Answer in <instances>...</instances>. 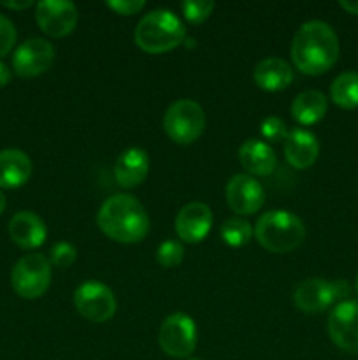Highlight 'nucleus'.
Here are the masks:
<instances>
[{"label": "nucleus", "mask_w": 358, "mask_h": 360, "mask_svg": "<svg viewBox=\"0 0 358 360\" xmlns=\"http://www.w3.org/2000/svg\"><path fill=\"white\" fill-rule=\"evenodd\" d=\"M291 60L300 72L319 76L332 69L339 56V39L329 23L319 20L302 25L291 41Z\"/></svg>", "instance_id": "1"}, {"label": "nucleus", "mask_w": 358, "mask_h": 360, "mask_svg": "<svg viewBox=\"0 0 358 360\" xmlns=\"http://www.w3.org/2000/svg\"><path fill=\"white\" fill-rule=\"evenodd\" d=\"M97 225L109 239L123 245L142 241L150 232V217L142 204L128 193H114L104 200Z\"/></svg>", "instance_id": "2"}, {"label": "nucleus", "mask_w": 358, "mask_h": 360, "mask_svg": "<svg viewBox=\"0 0 358 360\" xmlns=\"http://www.w3.org/2000/svg\"><path fill=\"white\" fill-rule=\"evenodd\" d=\"M256 241L270 253H288L298 248L305 238V225L297 214L286 210L263 213L253 229Z\"/></svg>", "instance_id": "3"}, {"label": "nucleus", "mask_w": 358, "mask_h": 360, "mask_svg": "<svg viewBox=\"0 0 358 360\" xmlns=\"http://www.w3.org/2000/svg\"><path fill=\"white\" fill-rule=\"evenodd\" d=\"M186 28L172 11L154 9L137 23L135 44L146 53H165L183 44Z\"/></svg>", "instance_id": "4"}, {"label": "nucleus", "mask_w": 358, "mask_h": 360, "mask_svg": "<svg viewBox=\"0 0 358 360\" xmlns=\"http://www.w3.org/2000/svg\"><path fill=\"white\" fill-rule=\"evenodd\" d=\"M206 129V112L199 102L181 98L168 105L164 116V130L174 143L192 144Z\"/></svg>", "instance_id": "5"}, {"label": "nucleus", "mask_w": 358, "mask_h": 360, "mask_svg": "<svg viewBox=\"0 0 358 360\" xmlns=\"http://www.w3.org/2000/svg\"><path fill=\"white\" fill-rule=\"evenodd\" d=\"M51 283V262L41 253L21 257L11 271V285L23 299H39Z\"/></svg>", "instance_id": "6"}, {"label": "nucleus", "mask_w": 358, "mask_h": 360, "mask_svg": "<svg viewBox=\"0 0 358 360\" xmlns=\"http://www.w3.org/2000/svg\"><path fill=\"white\" fill-rule=\"evenodd\" d=\"M160 348L174 359H185L197 347V326L186 313H172L161 322L158 334Z\"/></svg>", "instance_id": "7"}, {"label": "nucleus", "mask_w": 358, "mask_h": 360, "mask_svg": "<svg viewBox=\"0 0 358 360\" xmlns=\"http://www.w3.org/2000/svg\"><path fill=\"white\" fill-rule=\"evenodd\" d=\"M77 313L93 323H104L116 313V297L107 285L88 280L74 292Z\"/></svg>", "instance_id": "8"}, {"label": "nucleus", "mask_w": 358, "mask_h": 360, "mask_svg": "<svg viewBox=\"0 0 358 360\" xmlns=\"http://www.w3.org/2000/svg\"><path fill=\"white\" fill-rule=\"evenodd\" d=\"M35 20L49 37H65L76 28L79 13L69 0H42L35 6Z\"/></svg>", "instance_id": "9"}, {"label": "nucleus", "mask_w": 358, "mask_h": 360, "mask_svg": "<svg viewBox=\"0 0 358 360\" xmlns=\"http://www.w3.org/2000/svg\"><path fill=\"white\" fill-rule=\"evenodd\" d=\"M55 62V48L41 37L27 39L18 46L13 56V69L20 77H35L51 69Z\"/></svg>", "instance_id": "10"}, {"label": "nucleus", "mask_w": 358, "mask_h": 360, "mask_svg": "<svg viewBox=\"0 0 358 360\" xmlns=\"http://www.w3.org/2000/svg\"><path fill=\"white\" fill-rule=\"evenodd\" d=\"M329 336L343 352L358 354V301H343L330 311Z\"/></svg>", "instance_id": "11"}, {"label": "nucleus", "mask_w": 358, "mask_h": 360, "mask_svg": "<svg viewBox=\"0 0 358 360\" xmlns=\"http://www.w3.org/2000/svg\"><path fill=\"white\" fill-rule=\"evenodd\" d=\"M265 200L262 185L249 174H235L227 183V202L235 213L255 214Z\"/></svg>", "instance_id": "12"}, {"label": "nucleus", "mask_w": 358, "mask_h": 360, "mask_svg": "<svg viewBox=\"0 0 358 360\" xmlns=\"http://www.w3.org/2000/svg\"><path fill=\"white\" fill-rule=\"evenodd\" d=\"M175 234L185 243H200L213 227V211L204 202H190L175 217Z\"/></svg>", "instance_id": "13"}, {"label": "nucleus", "mask_w": 358, "mask_h": 360, "mask_svg": "<svg viewBox=\"0 0 358 360\" xmlns=\"http://www.w3.org/2000/svg\"><path fill=\"white\" fill-rule=\"evenodd\" d=\"M150 174V155L142 148H128L114 164V179L123 188H135Z\"/></svg>", "instance_id": "14"}, {"label": "nucleus", "mask_w": 358, "mask_h": 360, "mask_svg": "<svg viewBox=\"0 0 358 360\" xmlns=\"http://www.w3.org/2000/svg\"><path fill=\"white\" fill-rule=\"evenodd\" d=\"M319 143L309 130L293 129L284 139V157L295 169H307L318 160Z\"/></svg>", "instance_id": "15"}, {"label": "nucleus", "mask_w": 358, "mask_h": 360, "mask_svg": "<svg viewBox=\"0 0 358 360\" xmlns=\"http://www.w3.org/2000/svg\"><path fill=\"white\" fill-rule=\"evenodd\" d=\"M9 236L20 248L34 250L46 241L48 229L39 214L20 211L9 221Z\"/></svg>", "instance_id": "16"}, {"label": "nucleus", "mask_w": 358, "mask_h": 360, "mask_svg": "<svg viewBox=\"0 0 358 360\" xmlns=\"http://www.w3.org/2000/svg\"><path fill=\"white\" fill-rule=\"evenodd\" d=\"M293 302L302 313H321L329 306H332L333 294L332 283L321 278H311L302 283L293 292Z\"/></svg>", "instance_id": "17"}, {"label": "nucleus", "mask_w": 358, "mask_h": 360, "mask_svg": "<svg viewBox=\"0 0 358 360\" xmlns=\"http://www.w3.org/2000/svg\"><path fill=\"white\" fill-rule=\"evenodd\" d=\"M241 165L253 176H269L276 169L277 158L272 148L260 139H248L239 148Z\"/></svg>", "instance_id": "18"}, {"label": "nucleus", "mask_w": 358, "mask_h": 360, "mask_svg": "<svg viewBox=\"0 0 358 360\" xmlns=\"http://www.w3.org/2000/svg\"><path fill=\"white\" fill-rule=\"evenodd\" d=\"M32 160L21 150L0 151V188H20L30 179Z\"/></svg>", "instance_id": "19"}, {"label": "nucleus", "mask_w": 358, "mask_h": 360, "mask_svg": "<svg viewBox=\"0 0 358 360\" xmlns=\"http://www.w3.org/2000/svg\"><path fill=\"white\" fill-rule=\"evenodd\" d=\"M253 77L262 90L279 91L290 86L291 81H293V70L288 62L277 58V56H270V58L262 60L255 67Z\"/></svg>", "instance_id": "20"}, {"label": "nucleus", "mask_w": 358, "mask_h": 360, "mask_svg": "<svg viewBox=\"0 0 358 360\" xmlns=\"http://www.w3.org/2000/svg\"><path fill=\"white\" fill-rule=\"evenodd\" d=\"M329 102L326 97L318 90H305L298 94L291 102V116L300 125H312L318 123L326 115Z\"/></svg>", "instance_id": "21"}, {"label": "nucleus", "mask_w": 358, "mask_h": 360, "mask_svg": "<svg viewBox=\"0 0 358 360\" xmlns=\"http://www.w3.org/2000/svg\"><path fill=\"white\" fill-rule=\"evenodd\" d=\"M330 98L343 109L358 108V72H343L330 84Z\"/></svg>", "instance_id": "22"}, {"label": "nucleus", "mask_w": 358, "mask_h": 360, "mask_svg": "<svg viewBox=\"0 0 358 360\" xmlns=\"http://www.w3.org/2000/svg\"><path fill=\"white\" fill-rule=\"evenodd\" d=\"M221 239L227 243L228 246L234 248H241V246L248 245L249 239L253 236V229L249 221L242 220V218H230L221 225Z\"/></svg>", "instance_id": "23"}, {"label": "nucleus", "mask_w": 358, "mask_h": 360, "mask_svg": "<svg viewBox=\"0 0 358 360\" xmlns=\"http://www.w3.org/2000/svg\"><path fill=\"white\" fill-rule=\"evenodd\" d=\"M185 257V248L179 241L168 239L164 241L157 250V260L161 267H175L183 262Z\"/></svg>", "instance_id": "24"}, {"label": "nucleus", "mask_w": 358, "mask_h": 360, "mask_svg": "<svg viewBox=\"0 0 358 360\" xmlns=\"http://www.w3.org/2000/svg\"><path fill=\"white\" fill-rule=\"evenodd\" d=\"M214 9V2L211 0H185L181 4V11L190 23H202L211 16Z\"/></svg>", "instance_id": "25"}, {"label": "nucleus", "mask_w": 358, "mask_h": 360, "mask_svg": "<svg viewBox=\"0 0 358 360\" xmlns=\"http://www.w3.org/2000/svg\"><path fill=\"white\" fill-rule=\"evenodd\" d=\"M288 127L284 120L279 116H267L262 123H260V134L265 137L270 143H277V141H284L288 137Z\"/></svg>", "instance_id": "26"}, {"label": "nucleus", "mask_w": 358, "mask_h": 360, "mask_svg": "<svg viewBox=\"0 0 358 360\" xmlns=\"http://www.w3.org/2000/svg\"><path fill=\"white\" fill-rule=\"evenodd\" d=\"M51 260L49 262L56 267H70L77 259V250L76 246L70 245L67 241H60L56 243L55 246L51 248Z\"/></svg>", "instance_id": "27"}, {"label": "nucleus", "mask_w": 358, "mask_h": 360, "mask_svg": "<svg viewBox=\"0 0 358 360\" xmlns=\"http://www.w3.org/2000/svg\"><path fill=\"white\" fill-rule=\"evenodd\" d=\"M16 28H14L13 21L7 16L0 14V56L9 55L11 49L16 44Z\"/></svg>", "instance_id": "28"}, {"label": "nucleus", "mask_w": 358, "mask_h": 360, "mask_svg": "<svg viewBox=\"0 0 358 360\" xmlns=\"http://www.w3.org/2000/svg\"><path fill=\"white\" fill-rule=\"evenodd\" d=\"M105 6L114 11L116 14L132 16V14H137L139 11H142L146 7V2L144 0H107Z\"/></svg>", "instance_id": "29"}, {"label": "nucleus", "mask_w": 358, "mask_h": 360, "mask_svg": "<svg viewBox=\"0 0 358 360\" xmlns=\"http://www.w3.org/2000/svg\"><path fill=\"white\" fill-rule=\"evenodd\" d=\"M330 283H332L333 301H343V299H346L351 294V287L346 280H336L330 281Z\"/></svg>", "instance_id": "30"}, {"label": "nucleus", "mask_w": 358, "mask_h": 360, "mask_svg": "<svg viewBox=\"0 0 358 360\" xmlns=\"http://www.w3.org/2000/svg\"><path fill=\"white\" fill-rule=\"evenodd\" d=\"M11 81V70L9 67L6 65V63L0 62V90H2L4 86H7Z\"/></svg>", "instance_id": "31"}, {"label": "nucleus", "mask_w": 358, "mask_h": 360, "mask_svg": "<svg viewBox=\"0 0 358 360\" xmlns=\"http://www.w3.org/2000/svg\"><path fill=\"white\" fill-rule=\"evenodd\" d=\"M2 6L4 7H9V9H27V7H30V6H34V2H32V0H23V2H13V0H11V2H7V0H2Z\"/></svg>", "instance_id": "32"}, {"label": "nucleus", "mask_w": 358, "mask_h": 360, "mask_svg": "<svg viewBox=\"0 0 358 360\" xmlns=\"http://www.w3.org/2000/svg\"><path fill=\"white\" fill-rule=\"evenodd\" d=\"M339 6L350 14H357L358 16V0H340Z\"/></svg>", "instance_id": "33"}, {"label": "nucleus", "mask_w": 358, "mask_h": 360, "mask_svg": "<svg viewBox=\"0 0 358 360\" xmlns=\"http://www.w3.org/2000/svg\"><path fill=\"white\" fill-rule=\"evenodd\" d=\"M6 195H4L2 192H0V214L4 213V210H6Z\"/></svg>", "instance_id": "34"}, {"label": "nucleus", "mask_w": 358, "mask_h": 360, "mask_svg": "<svg viewBox=\"0 0 358 360\" xmlns=\"http://www.w3.org/2000/svg\"><path fill=\"white\" fill-rule=\"evenodd\" d=\"M354 290H357V294H358V276H357V281H354Z\"/></svg>", "instance_id": "35"}, {"label": "nucleus", "mask_w": 358, "mask_h": 360, "mask_svg": "<svg viewBox=\"0 0 358 360\" xmlns=\"http://www.w3.org/2000/svg\"><path fill=\"white\" fill-rule=\"evenodd\" d=\"M188 360H200V359H188Z\"/></svg>", "instance_id": "36"}]
</instances>
